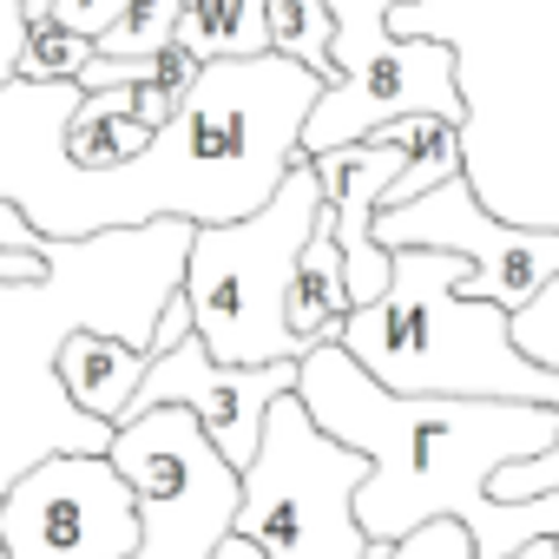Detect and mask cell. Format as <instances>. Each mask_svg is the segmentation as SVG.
<instances>
[{"label": "cell", "mask_w": 559, "mask_h": 559, "mask_svg": "<svg viewBox=\"0 0 559 559\" xmlns=\"http://www.w3.org/2000/svg\"><path fill=\"white\" fill-rule=\"evenodd\" d=\"M323 86L330 80L290 53L211 60L152 152L119 171H73L53 145V126L80 86L8 80L0 86V198L53 243L152 230L165 217H250L304 158V126Z\"/></svg>", "instance_id": "6da1fadb"}, {"label": "cell", "mask_w": 559, "mask_h": 559, "mask_svg": "<svg viewBox=\"0 0 559 559\" xmlns=\"http://www.w3.org/2000/svg\"><path fill=\"white\" fill-rule=\"evenodd\" d=\"M297 395L369 461L356 520L376 546L461 520L474 559H513L533 539H559V487L493 500V474L559 454V408L539 402H467V395H395L343 343H317L297 362Z\"/></svg>", "instance_id": "7a4b0ae2"}, {"label": "cell", "mask_w": 559, "mask_h": 559, "mask_svg": "<svg viewBox=\"0 0 559 559\" xmlns=\"http://www.w3.org/2000/svg\"><path fill=\"white\" fill-rule=\"evenodd\" d=\"M467 257L395 250L389 297L343 323V349L395 395H467V402H539L559 408V369L513 343L500 304L461 297Z\"/></svg>", "instance_id": "3957f363"}, {"label": "cell", "mask_w": 559, "mask_h": 559, "mask_svg": "<svg viewBox=\"0 0 559 559\" xmlns=\"http://www.w3.org/2000/svg\"><path fill=\"white\" fill-rule=\"evenodd\" d=\"M323 211H330L323 178L310 158H297L263 211L191 230L178 290L191 304L198 343L217 362H230V369L304 362V349L284 323V297H290V270H297L310 230L323 224Z\"/></svg>", "instance_id": "277c9868"}, {"label": "cell", "mask_w": 559, "mask_h": 559, "mask_svg": "<svg viewBox=\"0 0 559 559\" xmlns=\"http://www.w3.org/2000/svg\"><path fill=\"white\" fill-rule=\"evenodd\" d=\"M402 0H330L336 14V40H330V67L336 80L323 86V99L310 106L304 126V152H336L369 139L389 119L408 112H441L454 126H467V86H461V53L448 40H402L389 27V14Z\"/></svg>", "instance_id": "5b68a950"}, {"label": "cell", "mask_w": 559, "mask_h": 559, "mask_svg": "<svg viewBox=\"0 0 559 559\" xmlns=\"http://www.w3.org/2000/svg\"><path fill=\"white\" fill-rule=\"evenodd\" d=\"M106 461L139 493L132 559H211L237 533L243 474L217 454L191 408H152L106 428Z\"/></svg>", "instance_id": "8992f818"}, {"label": "cell", "mask_w": 559, "mask_h": 559, "mask_svg": "<svg viewBox=\"0 0 559 559\" xmlns=\"http://www.w3.org/2000/svg\"><path fill=\"white\" fill-rule=\"evenodd\" d=\"M376 243L382 250H454V257H467L461 297L500 304L513 323L539 304L546 284H559V230L493 217L467 171L441 178L435 191H421L395 211H376Z\"/></svg>", "instance_id": "52a82bcc"}, {"label": "cell", "mask_w": 559, "mask_h": 559, "mask_svg": "<svg viewBox=\"0 0 559 559\" xmlns=\"http://www.w3.org/2000/svg\"><path fill=\"white\" fill-rule=\"evenodd\" d=\"M139 493L106 448L47 454L0 487V559H132Z\"/></svg>", "instance_id": "ba28073f"}, {"label": "cell", "mask_w": 559, "mask_h": 559, "mask_svg": "<svg viewBox=\"0 0 559 559\" xmlns=\"http://www.w3.org/2000/svg\"><path fill=\"white\" fill-rule=\"evenodd\" d=\"M290 389H297V362L230 369V362H217V356L198 343V330H191L178 349H158V356L145 362V382H139L126 421H132V415H152V408H191L198 428L217 441V454L243 474V467L257 461V448H263L270 402L290 395Z\"/></svg>", "instance_id": "9c48e42d"}, {"label": "cell", "mask_w": 559, "mask_h": 559, "mask_svg": "<svg viewBox=\"0 0 559 559\" xmlns=\"http://www.w3.org/2000/svg\"><path fill=\"white\" fill-rule=\"evenodd\" d=\"M304 158H310V152H304ZM310 165H317V178H323L330 230H336V243H343V257H349V297H356V310H362V304L389 297V284H395V250L376 243V211H382L389 185L408 171V158H402L395 145H382V139H356V145L317 152Z\"/></svg>", "instance_id": "30bf717a"}, {"label": "cell", "mask_w": 559, "mask_h": 559, "mask_svg": "<svg viewBox=\"0 0 559 559\" xmlns=\"http://www.w3.org/2000/svg\"><path fill=\"white\" fill-rule=\"evenodd\" d=\"M145 362H152V356H145L139 343L80 323V330H67L60 349H53V382H60V395H67L86 421L119 428L126 408H132V395H139V382H145Z\"/></svg>", "instance_id": "8fae6325"}, {"label": "cell", "mask_w": 559, "mask_h": 559, "mask_svg": "<svg viewBox=\"0 0 559 559\" xmlns=\"http://www.w3.org/2000/svg\"><path fill=\"white\" fill-rule=\"evenodd\" d=\"M356 317V297H349V257L330 230V211L323 224L310 230L297 270H290V297H284V323L297 336V349L310 356L317 343H343V323Z\"/></svg>", "instance_id": "7c38bea8"}, {"label": "cell", "mask_w": 559, "mask_h": 559, "mask_svg": "<svg viewBox=\"0 0 559 559\" xmlns=\"http://www.w3.org/2000/svg\"><path fill=\"white\" fill-rule=\"evenodd\" d=\"M369 139H382V145H395V152L408 158V171L389 185L382 211H395V204H408V198L435 191L441 178L467 171V126H454V119H441V112H408V119H389V126H376Z\"/></svg>", "instance_id": "4fadbf2b"}, {"label": "cell", "mask_w": 559, "mask_h": 559, "mask_svg": "<svg viewBox=\"0 0 559 559\" xmlns=\"http://www.w3.org/2000/svg\"><path fill=\"white\" fill-rule=\"evenodd\" d=\"M330 40H336L330 0H270V53H290V60L317 67L323 80H336V67H330Z\"/></svg>", "instance_id": "5bb4252c"}, {"label": "cell", "mask_w": 559, "mask_h": 559, "mask_svg": "<svg viewBox=\"0 0 559 559\" xmlns=\"http://www.w3.org/2000/svg\"><path fill=\"white\" fill-rule=\"evenodd\" d=\"M93 53H99L93 34H73V27H60V21H34L14 80H34V86H80V73L93 67Z\"/></svg>", "instance_id": "9a60e30c"}, {"label": "cell", "mask_w": 559, "mask_h": 559, "mask_svg": "<svg viewBox=\"0 0 559 559\" xmlns=\"http://www.w3.org/2000/svg\"><path fill=\"white\" fill-rule=\"evenodd\" d=\"M178 27H185V0H132L126 21L99 40V53H112V60H145V53L178 47Z\"/></svg>", "instance_id": "2e32d148"}, {"label": "cell", "mask_w": 559, "mask_h": 559, "mask_svg": "<svg viewBox=\"0 0 559 559\" xmlns=\"http://www.w3.org/2000/svg\"><path fill=\"white\" fill-rule=\"evenodd\" d=\"M382 559H474V539H467V526H461V520H428L421 533L395 539Z\"/></svg>", "instance_id": "e0dca14e"}, {"label": "cell", "mask_w": 559, "mask_h": 559, "mask_svg": "<svg viewBox=\"0 0 559 559\" xmlns=\"http://www.w3.org/2000/svg\"><path fill=\"white\" fill-rule=\"evenodd\" d=\"M126 8H132V0H53V14H47V21H60V27H73V34L106 40V34L126 21Z\"/></svg>", "instance_id": "ac0fdd59"}, {"label": "cell", "mask_w": 559, "mask_h": 559, "mask_svg": "<svg viewBox=\"0 0 559 559\" xmlns=\"http://www.w3.org/2000/svg\"><path fill=\"white\" fill-rule=\"evenodd\" d=\"M27 8L21 0H0V86H8L14 73H21V47H27Z\"/></svg>", "instance_id": "d6986e66"}, {"label": "cell", "mask_w": 559, "mask_h": 559, "mask_svg": "<svg viewBox=\"0 0 559 559\" xmlns=\"http://www.w3.org/2000/svg\"><path fill=\"white\" fill-rule=\"evenodd\" d=\"M191 330H198V323H191V304H185V290H171V297L158 304V323H152V343H145V356H158V349H178Z\"/></svg>", "instance_id": "ffe728a7"}, {"label": "cell", "mask_w": 559, "mask_h": 559, "mask_svg": "<svg viewBox=\"0 0 559 559\" xmlns=\"http://www.w3.org/2000/svg\"><path fill=\"white\" fill-rule=\"evenodd\" d=\"M47 250H14V243H0V290H8V284H47Z\"/></svg>", "instance_id": "44dd1931"}, {"label": "cell", "mask_w": 559, "mask_h": 559, "mask_svg": "<svg viewBox=\"0 0 559 559\" xmlns=\"http://www.w3.org/2000/svg\"><path fill=\"white\" fill-rule=\"evenodd\" d=\"M211 559H270V552H263L257 539H243V533H230V539H224V546H217Z\"/></svg>", "instance_id": "7402d4cb"}, {"label": "cell", "mask_w": 559, "mask_h": 559, "mask_svg": "<svg viewBox=\"0 0 559 559\" xmlns=\"http://www.w3.org/2000/svg\"><path fill=\"white\" fill-rule=\"evenodd\" d=\"M513 559H559V539H533V546H520Z\"/></svg>", "instance_id": "603a6c76"}, {"label": "cell", "mask_w": 559, "mask_h": 559, "mask_svg": "<svg viewBox=\"0 0 559 559\" xmlns=\"http://www.w3.org/2000/svg\"><path fill=\"white\" fill-rule=\"evenodd\" d=\"M21 8H27V21H47V14H53V0H21Z\"/></svg>", "instance_id": "cb8c5ba5"}, {"label": "cell", "mask_w": 559, "mask_h": 559, "mask_svg": "<svg viewBox=\"0 0 559 559\" xmlns=\"http://www.w3.org/2000/svg\"><path fill=\"white\" fill-rule=\"evenodd\" d=\"M185 8H191V0H185Z\"/></svg>", "instance_id": "d4e9b609"}]
</instances>
